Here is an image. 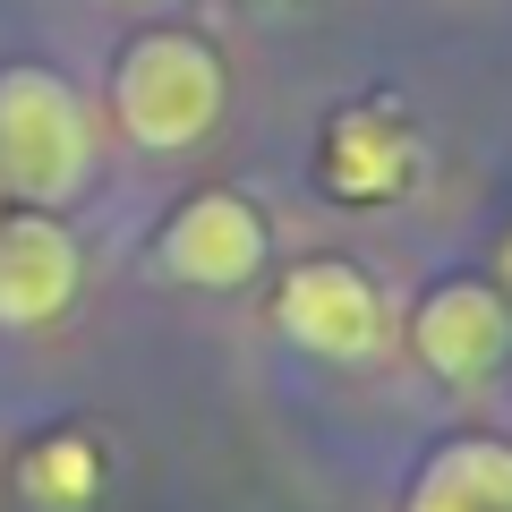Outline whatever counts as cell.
Instances as JSON below:
<instances>
[{
    "instance_id": "9",
    "label": "cell",
    "mask_w": 512,
    "mask_h": 512,
    "mask_svg": "<svg viewBox=\"0 0 512 512\" xmlns=\"http://www.w3.org/2000/svg\"><path fill=\"white\" fill-rule=\"evenodd\" d=\"M94 487H103L94 444L52 436V444H35V453H26V504H35V512H86Z\"/></svg>"
},
{
    "instance_id": "2",
    "label": "cell",
    "mask_w": 512,
    "mask_h": 512,
    "mask_svg": "<svg viewBox=\"0 0 512 512\" xmlns=\"http://www.w3.org/2000/svg\"><path fill=\"white\" fill-rule=\"evenodd\" d=\"M94 146H86V103L69 77L9 60L0 69V188L18 205H60L77 197Z\"/></svg>"
},
{
    "instance_id": "5",
    "label": "cell",
    "mask_w": 512,
    "mask_h": 512,
    "mask_svg": "<svg viewBox=\"0 0 512 512\" xmlns=\"http://www.w3.org/2000/svg\"><path fill=\"white\" fill-rule=\"evenodd\" d=\"M163 265L180 282H197V291H239L265 265V214L248 197H231V188H205L163 222Z\"/></svg>"
},
{
    "instance_id": "4",
    "label": "cell",
    "mask_w": 512,
    "mask_h": 512,
    "mask_svg": "<svg viewBox=\"0 0 512 512\" xmlns=\"http://www.w3.org/2000/svg\"><path fill=\"white\" fill-rule=\"evenodd\" d=\"M77 299V239L52 205H9L0 214V325L35 333Z\"/></svg>"
},
{
    "instance_id": "1",
    "label": "cell",
    "mask_w": 512,
    "mask_h": 512,
    "mask_svg": "<svg viewBox=\"0 0 512 512\" xmlns=\"http://www.w3.org/2000/svg\"><path fill=\"white\" fill-rule=\"evenodd\" d=\"M222 103H231V77H222L214 43L188 35V26H154L120 52L111 69V120L120 137H137L146 154H180L197 137H214Z\"/></svg>"
},
{
    "instance_id": "3",
    "label": "cell",
    "mask_w": 512,
    "mask_h": 512,
    "mask_svg": "<svg viewBox=\"0 0 512 512\" xmlns=\"http://www.w3.org/2000/svg\"><path fill=\"white\" fill-rule=\"evenodd\" d=\"M274 316H282V333H291L299 350H316V359H367V350L384 342V299H376V282H367L359 265H342V256L299 265V274L282 282Z\"/></svg>"
},
{
    "instance_id": "8",
    "label": "cell",
    "mask_w": 512,
    "mask_h": 512,
    "mask_svg": "<svg viewBox=\"0 0 512 512\" xmlns=\"http://www.w3.org/2000/svg\"><path fill=\"white\" fill-rule=\"evenodd\" d=\"M325 171L342 197H393V180H402V137L384 120H359L350 111L342 128H333V146H325Z\"/></svg>"
},
{
    "instance_id": "7",
    "label": "cell",
    "mask_w": 512,
    "mask_h": 512,
    "mask_svg": "<svg viewBox=\"0 0 512 512\" xmlns=\"http://www.w3.org/2000/svg\"><path fill=\"white\" fill-rule=\"evenodd\" d=\"M410 512H512V444L453 436L410 478Z\"/></svg>"
},
{
    "instance_id": "6",
    "label": "cell",
    "mask_w": 512,
    "mask_h": 512,
    "mask_svg": "<svg viewBox=\"0 0 512 512\" xmlns=\"http://www.w3.org/2000/svg\"><path fill=\"white\" fill-rule=\"evenodd\" d=\"M410 342H419V359L436 367L444 384H478L504 359L512 316H504V299H495L487 282H436V291L419 299V316H410Z\"/></svg>"
}]
</instances>
